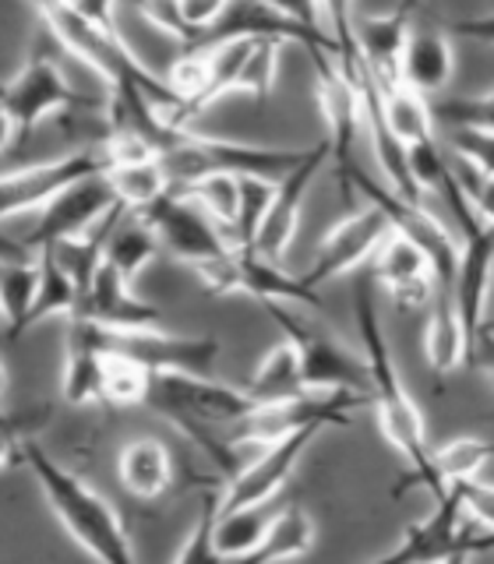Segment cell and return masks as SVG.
Listing matches in <instances>:
<instances>
[{
    "label": "cell",
    "mask_w": 494,
    "mask_h": 564,
    "mask_svg": "<svg viewBox=\"0 0 494 564\" xmlns=\"http://www.w3.org/2000/svg\"><path fill=\"white\" fill-rule=\"evenodd\" d=\"M279 40H255L251 53L240 67V78H237V93H251L258 99H265L272 93L276 85V70H279Z\"/></svg>",
    "instance_id": "b9f144b4"
},
{
    "label": "cell",
    "mask_w": 494,
    "mask_h": 564,
    "mask_svg": "<svg viewBox=\"0 0 494 564\" xmlns=\"http://www.w3.org/2000/svg\"><path fill=\"white\" fill-rule=\"evenodd\" d=\"M187 194L194 205H202L205 212L216 223L237 226V216H240V176H205V181L191 184V187H173Z\"/></svg>",
    "instance_id": "ab89813d"
},
{
    "label": "cell",
    "mask_w": 494,
    "mask_h": 564,
    "mask_svg": "<svg viewBox=\"0 0 494 564\" xmlns=\"http://www.w3.org/2000/svg\"><path fill=\"white\" fill-rule=\"evenodd\" d=\"M388 234H393V223H388V216L378 205L367 202L364 208L350 212L343 223L332 226V234L318 247L308 272H300V282H304L308 290H318L322 282L346 275L350 269H357L361 261L375 258Z\"/></svg>",
    "instance_id": "5bb4252c"
},
{
    "label": "cell",
    "mask_w": 494,
    "mask_h": 564,
    "mask_svg": "<svg viewBox=\"0 0 494 564\" xmlns=\"http://www.w3.org/2000/svg\"><path fill=\"white\" fill-rule=\"evenodd\" d=\"M117 194L106 181V173L99 176H88V181L75 184L71 191H64L57 202H50L40 216V226L22 240L25 251H43L50 243H61V240H78L110 216L117 208Z\"/></svg>",
    "instance_id": "e0dca14e"
},
{
    "label": "cell",
    "mask_w": 494,
    "mask_h": 564,
    "mask_svg": "<svg viewBox=\"0 0 494 564\" xmlns=\"http://www.w3.org/2000/svg\"><path fill=\"white\" fill-rule=\"evenodd\" d=\"M40 269H43V282H40V296H35V307L29 314V328L40 325L50 314H71L78 311V286L71 272L61 264V258L50 251H40Z\"/></svg>",
    "instance_id": "d590c367"
},
{
    "label": "cell",
    "mask_w": 494,
    "mask_h": 564,
    "mask_svg": "<svg viewBox=\"0 0 494 564\" xmlns=\"http://www.w3.org/2000/svg\"><path fill=\"white\" fill-rule=\"evenodd\" d=\"M265 311H269V317L279 325L282 339H290L297 346L308 392H329V395L343 392V395L370 399V370L364 357L343 349L332 335L304 322V317L293 314L287 304H265Z\"/></svg>",
    "instance_id": "ba28073f"
},
{
    "label": "cell",
    "mask_w": 494,
    "mask_h": 564,
    "mask_svg": "<svg viewBox=\"0 0 494 564\" xmlns=\"http://www.w3.org/2000/svg\"><path fill=\"white\" fill-rule=\"evenodd\" d=\"M272 202H276V184H269L265 176H240V216L234 226L237 251H255L261 226L272 212Z\"/></svg>",
    "instance_id": "f35d334b"
},
{
    "label": "cell",
    "mask_w": 494,
    "mask_h": 564,
    "mask_svg": "<svg viewBox=\"0 0 494 564\" xmlns=\"http://www.w3.org/2000/svg\"><path fill=\"white\" fill-rule=\"evenodd\" d=\"M141 219L155 229L159 243H163L173 258L191 264L194 272L208 269V264L223 261L229 251H234V240H226L219 234L216 219L181 191H170L159 205L141 212Z\"/></svg>",
    "instance_id": "7c38bea8"
},
{
    "label": "cell",
    "mask_w": 494,
    "mask_h": 564,
    "mask_svg": "<svg viewBox=\"0 0 494 564\" xmlns=\"http://www.w3.org/2000/svg\"><path fill=\"white\" fill-rule=\"evenodd\" d=\"M106 170H110V163H106L103 149L75 152V155L53 159V163H40V166H25V170H8L4 184H0V212H4V219H11L18 212L46 208L50 202H57L64 191Z\"/></svg>",
    "instance_id": "9a60e30c"
},
{
    "label": "cell",
    "mask_w": 494,
    "mask_h": 564,
    "mask_svg": "<svg viewBox=\"0 0 494 564\" xmlns=\"http://www.w3.org/2000/svg\"><path fill=\"white\" fill-rule=\"evenodd\" d=\"M494 455V441L487 437H459L441 445L431 458H434V473L438 480L452 487L463 480H476V473L487 466V458Z\"/></svg>",
    "instance_id": "8d00e7d4"
},
{
    "label": "cell",
    "mask_w": 494,
    "mask_h": 564,
    "mask_svg": "<svg viewBox=\"0 0 494 564\" xmlns=\"http://www.w3.org/2000/svg\"><path fill=\"white\" fill-rule=\"evenodd\" d=\"M466 505L463 494L452 484L441 498H434V511L428 519L406 525L402 540L388 554L370 564H441L459 554H487L494 551V529H476L463 522Z\"/></svg>",
    "instance_id": "52a82bcc"
},
{
    "label": "cell",
    "mask_w": 494,
    "mask_h": 564,
    "mask_svg": "<svg viewBox=\"0 0 494 564\" xmlns=\"http://www.w3.org/2000/svg\"><path fill=\"white\" fill-rule=\"evenodd\" d=\"M314 546V525L311 519L300 511L297 505L282 508L272 529L265 533V540L255 546L251 554L234 557L226 564H279V561H290V557H304Z\"/></svg>",
    "instance_id": "83f0119b"
},
{
    "label": "cell",
    "mask_w": 494,
    "mask_h": 564,
    "mask_svg": "<svg viewBox=\"0 0 494 564\" xmlns=\"http://www.w3.org/2000/svg\"><path fill=\"white\" fill-rule=\"evenodd\" d=\"M370 279L382 282V286L393 293L396 304L402 307H431L438 296V275L431 258L420 251V247L402 237V234H388L385 243L378 247V254L370 258Z\"/></svg>",
    "instance_id": "ac0fdd59"
},
{
    "label": "cell",
    "mask_w": 494,
    "mask_h": 564,
    "mask_svg": "<svg viewBox=\"0 0 494 564\" xmlns=\"http://www.w3.org/2000/svg\"><path fill=\"white\" fill-rule=\"evenodd\" d=\"M117 473H120L124 490L135 494V498H141V501L163 498L173 484L170 448L159 437H135L120 448Z\"/></svg>",
    "instance_id": "d4e9b609"
},
{
    "label": "cell",
    "mask_w": 494,
    "mask_h": 564,
    "mask_svg": "<svg viewBox=\"0 0 494 564\" xmlns=\"http://www.w3.org/2000/svg\"><path fill=\"white\" fill-rule=\"evenodd\" d=\"M476 367H484L487 375L494 378V335L484 332V343H481V352H476Z\"/></svg>",
    "instance_id": "c3c4849f"
},
{
    "label": "cell",
    "mask_w": 494,
    "mask_h": 564,
    "mask_svg": "<svg viewBox=\"0 0 494 564\" xmlns=\"http://www.w3.org/2000/svg\"><path fill=\"white\" fill-rule=\"evenodd\" d=\"M452 149H455L459 163L481 170L484 176H491V181H494V134L491 131L455 128L452 131Z\"/></svg>",
    "instance_id": "ee69618b"
},
{
    "label": "cell",
    "mask_w": 494,
    "mask_h": 564,
    "mask_svg": "<svg viewBox=\"0 0 494 564\" xmlns=\"http://www.w3.org/2000/svg\"><path fill=\"white\" fill-rule=\"evenodd\" d=\"M155 375L128 357H103V402L106 405H138L149 402Z\"/></svg>",
    "instance_id": "74e56055"
},
{
    "label": "cell",
    "mask_w": 494,
    "mask_h": 564,
    "mask_svg": "<svg viewBox=\"0 0 494 564\" xmlns=\"http://www.w3.org/2000/svg\"><path fill=\"white\" fill-rule=\"evenodd\" d=\"M311 57H314V75H318V106H322L325 128H329V145L343 170V166H350L353 131L361 128V102H357V93H353L350 78L343 75L340 61H335V53L318 50Z\"/></svg>",
    "instance_id": "603a6c76"
},
{
    "label": "cell",
    "mask_w": 494,
    "mask_h": 564,
    "mask_svg": "<svg viewBox=\"0 0 494 564\" xmlns=\"http://www.w3.org/2000/svg\"><path fill=\"white\" fill-rule=\"evenodd\" d=\"M247 395L255 399V405H272V402H293L300 395H311L304 384V370H300V352L290 339H282L269 349L255 370Z\"/></svg>",
    "instance_id": "4316f807"
},
{
    "label": "cell",
    "mask_w": 494,
    "mask_h": 564,
    "mask_svg": "<svg viewBox=\"0 0 494 564\" xmlns=\"http://www.w3.org/2000/svg\"><path fill=\"white\" fill-rule=\"evenodd\" d=\"M332 155V145L329 138H322L318 145L308 152V159L300 163L293 173L282 176V184H276V202H272V212L269 219H265L261 234H258V243H255V254L269 258V261H282V254H287V247L297 234L300 226V208H304V198H308V187L314 181V173L322 170L329 163Z\"/></svg>",
    "instance_id": "ffe728a7"
},
{
    "label": "cell",
    "mask_w": 494,
    "mask_h": 564,
    "mask_svg": "<svg viewBox=\"0 0 494 564\" xmlns=\"http://www.w3.org/2000/svg\"><path fill=\"white\" fill-rule=\"evenodd\" d=\"M22 463L32 469L35 480H40L53 516L61 519V525L75 536L78 546H85L99 564H138L131 540L120 525V516L96 487H88L82 476L57 466L29 437L22 441Z\"/></svg>",
    "instance_id": "3957f363"
},
{
    "label": "cell",
    "mask_w": 494,
    "mask_h": 564,
    "mask_svg": "<svg viewBox=\"0 0 494 564\" xmlns=\"http://www.w3.org/2000/svg\"><path fill=\"white\" fill-rule=\"evenodd\" d=\"M40 282L43 269L40 261H8L4 275H0V300H4V322L8 335L18 339L29 328V314L35 307V296H40Z\"/></svg>",
    "instance_id": "4dcf8cb0"
},
{
    "label": "cell",
    "mask_w": 494,
    "mask_h": 564,
    "mask_svg": "<svg viewBox=\"0 0 494 564\" xmlns=\"http://www.w3.org/2000/svg\"><path fill=\"white\" fill-rule=\"evenodd\" d=\"M452 46L449 35L434 29V25H417L410 32V43H406V57H402V85L414 88L420 96L441 93L452 78Z\"/></svg>",
    "instance_id": "cb8c5ba5"
},
{
    "label": "cell",
    "mask_w": 494,
    "mask_h": 564,
    "mask_svg": "<svg viewBox=\"0 0 494 564\" xmlns=\"http://www.w3.org/2000/svg\"><path fill=\"white\" fill-rule=\"evenodd\" d=\"M64 399H67L71 405H93V402H103V357H99V352L67 346Z\"/></svg>",
    "instance_id": "60d3db41"
},
{
    "label": "cell",
    "mask_w": 494,
    "mask_h": 564,
    "mask_svg": "<svg viewBox=\"0 0 494 564\" xmlns=\"http://www.w3.org/2000/svg\"><path fill=\"white\" fill-rule=\"evenodd\" d=\"M67 346L93 349L99 357H128L152 375H205L219 357V343L212 335L187 339L159 328H106L85 317H71Z\"/></svg>",
    "instance_id": "277c9868"
},
{
    "label": "cell",
    "mask_w": 494,
    "mask_h": 564,
    "mask_svg": "<svg viewBox=\"0 0 494 564\" xmlns=\"http://www.w3.org/2000/svg\"><path fill=\"white\" fill-rule=\"evenodd\" d=\"M219 516H223V490L216 484H208L202 494V505H198V519H194L191 533H187L181 554H176L173 564H226V557L216 546Z\"/></svg>",
    "instance_id": "e575fe53"
},
{
    "label": "cell",
    "mask_w": 494,
    "mask_h": 564,
    "mask_svg": "<svg viewBox=\"0 0 494 564\" xmlns=\"http://www.w3.org/2000/svg\"><path fill=\"white\" fill-rule=\"evenodd\" d=\"M382 106H385L388 131L396 134V141L402 149L434 141V110L420 93H414V88L402 85V88H396V93H385Z\"/></svg>",
    "instance_id": "f546056e"
},
{
    "label": "cell",
    "mask_w": 494,
    "mask_h": 564,
    "mask_svg": "<svg viewBox=\"0 0 494 564\" xmlns=\"http://www.w3.org/2000/svg\"><path fill=\"white\" fill-rule=\"evenodd\" d=\"M318 437V431H300L265 445V452L255 458L251 466H244L234 473V480L223 490V511H244V508H261L272 501V494L290 480L293 466L300 463V455Z\"/></svg>",
    "instance_id": "d6986e66"
},
{
    "label": "cell",
    "mask_w": 494,
    "mask_h": 564,
    "mask_svg": "<svg viewBox=\"0 0 494 564\" xmlns=\"http://www.w3.org/2000/svg\"><path fill=\"white\" fill-rule=\"evenodd\" d=\"M441 564H470V554H459V557H449V561H441Z\"/></svg>",
    "instance_id": "681fc988"
},
{
    "label": "cell",
    "mask_w": 494,
    "mask_h": 564,
    "mask_svg": "<svg viewBox=\"0 0 494 564\" xmlns=\"http://www.w3.org/2000/svg\"><path fill=\"white\" fill-rule=\"evenodd\" d=\"M455 35H466V40H481V43H494V14H476L466 18V22L452 25Z\"/></svg>",
    "instance_id": "7dc6e473"
},
{
    "label": "cell",
    "mask_w": 494,
    "mask_h": 564,
    "mask_svg": "<svg viewBox=\"0 0 494 564\" xmlns=\"http://www.w3.org/2000/svg\"><path fill=\"white\" fill-rule=\"evenodd\" d=\"M434 117H441L449 128H476L494 134V88L484 96H455L434 106Z\"/></svg>",
    "instance_id": "7bdbcfd3"
},
{
    "label": "cell",
    "mask_w": 494,
    "mask_h": 564,
    "mask_svg": "<svg viewBox=\"0 0 494 564\" xmlns=\"http://www.w3.org/2000/svg\"><path fill=\"white\" fill-rule=\"evenodd\" d=\"M340 181H343V191H353V187H357L370 205H378V208L385 212V216H388V223H393L396 234L410 237V240L420 247V251L431 258L434 275H438V290H445V293L455 290L459 251H463V247H455L452 234L431 216L428 208L417 205V202L399 198V194H396L393 187H378L364 170H357L353 163L340 170Z\"/></svg>",
    "instance_id": "30bf717a"
},
{
    "label": "cell",
    "mask_w": 494,
    "mask_h": 564,
    "mask_svg": "<svg viewBox=\"0 0 494 564\" xmlns=\"http://www.w3.org/2000/svg\"><path fill=\"white\" fill-rule=\"evenodd\" d=\"M423 357H428L434 375H449L452 367L466 364V357H470L466 332H463V322H459L455 300L445 290H438L431 314H428V325H423Z\"/></svg>",
    "instance_id": "484cf974"
},
{
    "label": "cell",
    "mask_w": 494,
    "mask_h": 564,
    "mask_svg": "<svg viewBox=\"0 0 494 564\" xmlns=\"http://www.w3.org/2000/svg\"><path fill=\"white\" fill-rule=\"evenodd\" d=\"M35 14L43 18L50 35L67 53H75L82 64H88L96 75L110 85V96L120 99H152L159 106H184L170 93L167 82H159L152 70L141 64L128 43L114 29V8L103 4H40Z\"/></svg>",
    "instance_id": "7a4b0ae2"
},
{
    "label": "cell",
    "mask_w": 494,
    "mask_h": 564,
    "mask_svg": "<svg viewBox=\"0 0 494 564\" xmlns=\"http://www.w3.org/2000/svg\"><path fill=\"white\" fill-rule=\"evenodd\" d=\"M311 149H255L240 141H219L202 134H184L163 155L173 187H191L205 176H265V173H293L308 159Z\"/></svg>",
    "instance_id": "8992f818"
},
{
    "label": "cell",
    "mask_w": 494,
    "mask_h": 564,
    "mask_svg": "<svg viewBox=\"0 0 494 564\" xmlns=\"http://www.w3.org/2000/svg\"><path fill=\"white\" fill-rule=\"evenodd\" d=\"M455 176H459V187H463L476 216H481L487 226H494V181L491 176H484L481 170H473L466 163H459Z\"/></svg>",
    "instance_id": "f6af8a7d"
},
{
    "label": "cell",
    "mask_w": 494,
    "mask_h": 564,
    "mask_svg": "<svg viewBox=\"0 0 494 564\" xmlns=\"http://www.w3.org/2000/svg\"><path fill=\"white\" fill-rule=\"evenodd\" d=\"M71 106H85V110H99V99L78 93L75 85L64 78L61 64L50 53H35L29 64L18 70L4 88V123H8V141L18 145L29 138L46 117L64 113Z\"/></svg>",
    "instance_id": "9c48e42d"
},
{
    "label": "cell",
    "mask_w": 494,
    "mask_h": 564,
    "mask_svg": "<svg viewBox=\"0 0 494 564\" xmlns=\"http://www.w3.org/2000/svg\"><path fill=\"white\" fill-rule=\"evenodd\" d=\"M279 511H269V508H244V511H223L219 516V525H216V546L226 561L234 557H244L251 554L255 546L265 540V533L272 529Z\"/></svg>",
    "instance_id": "836d02e7"
},
{
    "label": "cell",
    "mask_w": 494,
    "mask_h": 564,
    "mask_svg": "<svg viewBox=\"0 0 494 564\" xmlns=\"http://www.w3.org/2000/svg\"><path fill=\"white\" fill-rule=\"evenodd\" d=\"M149 405L170 416L184 434H191L205 452L223 458L219 445L208 437V431H229L255 410V399L240 388L219 384L205 375H155Z\"/></svg>",
    "instance_id": "5b68a950"
},
{
    "label": "cell",
    "mask_w": 494,
    "mask_h": 564,
    "mask_svg": "<svg viewBox=\"0 0 494 564\" xmlns=\"http://www.w3.org/2000/svg\"><path fill=\"white\" fill-rule=\"evenodd\" d=\"M198 275L205 282V290L216 296L247 293V296L265 300V304H311V307L322 304L318 293L300 282V275H287L276 261L261 258L255 251H237V247L223 261L202 269Z\"/></svg>",
    "instance_id": "4fadbf2b"
},
{
    "label": "cell",
    "mask_w": 494,
    "mask_h": 564,
    "mask_svg": "<svg viewBox=\"0 0 494 564\" xmlns=\"http://www.w3.org/2000/svg\"><path fill=\"white\" fill-rule=\"evenodd\" d=\"M106 181H110L117 202L131 212V216H141L152 205H159L173 191V181L163 163H138V166H114L106 170Z\"/></svg>",
    "instance_id": "f1b7e54d"
},
{
    "label": "cell",
    "mask_w": 494,
    "mask_h": 564,
    "mask_svg": "<svg viewBox=\"0 0 494 564\" xmlns=\"http://www.w3.org/2000/svg\"><path fill=\"white\" fill-rule=\"evenodd\" d=\"M353 311H357L364 360L370 370V399L378 405L382 434L388 445L406 458V480L399 487H393V498H402V494L414 487H428L434 498H441L449 487L438 480L434 458H431L434 452L428 448V431H423V416L414 405L410 392H406L393 352H388L375 300H370V282H357V290H353Z\"/></svg>",
    "instance_id": "6da1fadb"
},
{
    "label": "cell",
    "mask_w": 494,
    "mask_h": 564,
    "mask_svg": "<svg viewBox=\"0 0 494 564\" xmlns=\"http://www.w3.org/2000/svg\"><path fill=\"white\" fill-rule=\"evenodd\" d=\"M484 332H491V335H494V317H491V322H487V328H484Z\"/></svg>",
    "instance_id": "f907efd6"
},
{
    "label": "cell",
    "mask_w": 494,
    "mask_h": 564,
    "mask_svg": "<svg viewBox=\"0 0 494 564\" xmlns=\"http://www.w3.org/2000/svg\"><path fill=\"white\" fill-rule=\"evenodd\" d=\"M75 317L85 322H96L106 328H159V307L141 300L131 290V279L117 272L110 261H103V269L93 279V290L82 300V307Z\"/></svg>",
    "instance_id": "44dd1931"
},
{
    "label": "cell",
    "mask_w": 494,
    "mask_h": 564,
    "mask_svg": "<svg viewBox=\"0 0 494 564\" xmlns=\"http://www.w3.org/2000/svg\"><path fill=\"white\" fill-rule=\"evenodd\" d=\"M212 82H216V61H212L208 50H187L184 57H176L173 67H170V93L184 102L187 117L194 120L198 110L208 106V96H212Z\"/></svg>",
    "instance_id": "1f68e13d"
},
{
    "label": "cell",
    "mask_w": 494,
    "mask_h": 564,
    "mask_svg": "<svg viewBox=\"0 0 494 564\" xmlns=\"http://www.w3.org/2000/svg\"><path fill=\"white\" fill-rule=\"evenodd\" d=\"M159 247H163V243H159L155 229L141 216H131V212H128V216L120 219L117 234L110 237V247H106V261H110L117 272L135 279L159 254Z\"/></svg>",
    "instance_id": "d6a6232c"
},
{
    "label": "cell",
    "mask_w": 494,
    "mask_h": 564,
    "mask_svg": "<svg viewBox=\"0 0 494 564\" xmlns=\"http://www.w3.org/2000/svg\"><path fill=\"white\" fill-rule=\"evenodd\" d=\"M491 275H494V226L481 219L463 234V251H459V272H455V290H452L459 322H463L466 346H470L466 367H476V352H481L484 328L491 322L487 317Z\"/></svg>",
    "instance_id": "2e32d148"
},
{
    "label": "cell",
    "mask_w": 494,
    "mask_h": 564,
    "mask_svg": "<svg viewBox=\"0 0 494 564\" xmlns=\"http://www.w3.org/2000/svg\"><path fill=\"white\" fill-rule=\"evenodd\" d=\"M455 487H459V494H463V505H466L470 516L481 525L494 529V484H487V480H463V484H455Z\"/></svg>",
    "instance_id": "bcb514c9"
},
{
    "label": "cell",
    "mask_w": 494,
    "mask_h": 564,
    "mask_svg": "<svg viewBox=\"0 0 494 564\" xmlns=\"http://www.w3.org/2000/svg\"><path fill=\"white\" fill-rule=\"evenodd\" d=\"M364 395H300L293 402H272V405H255L237 427L226 431V445H276V441L300 434V431H325L332 423L346 427L350 410H357Z\"/></svg>",
    "instance_id": "8fae6325"
},
{
    "label": "cell",
    "mask_w": 494,
    "mask_h": 564,
    "mask_svg": "<svg viewBox=\"0 0 494 564\" xmlns=\"http://www.w3.org/2000/svg\"><path fill=\"white\" fill-rule=\"evenodd\" d=\"M410 14H414V8L406 4L399 11H388V14L361 18V22L353 25L357 46L364 53L370 75H375V82L382 88V96L402 88V57H406V43H410V32H414Z\"/></svg>",
    "instance_id": "7402d4cb"
}]
</instances>
